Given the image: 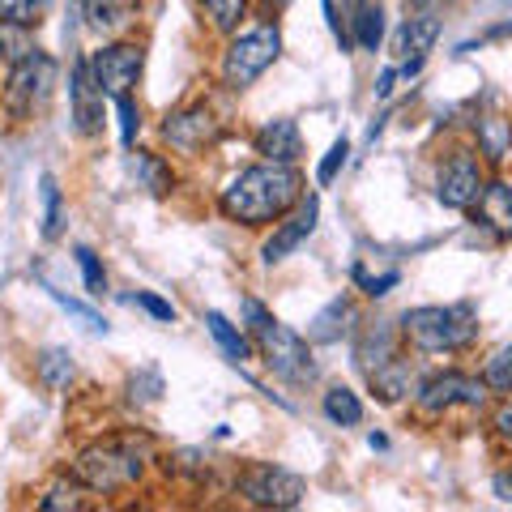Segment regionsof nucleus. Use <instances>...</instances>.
Masks as SVG:
<instances>
[{"mask_svg":"<svg viewBox=\"0 0 512 512\" xmlns=\"http://www.w3.org/2000/svg\"><path fill=\"white\" fill-rule=\"evenodd\" d=\"M299 192H303V180L295 167L286 163H256V167H244L235 180L222 188V214L231 222H244V227H265V222L282 218L291 205H299Z\"/></svg>","mask_w":512,"mask_h":512,"instance_id":"nucleus-1","label":"nucleus"},{"mask_svg":"<svg viewBox=\"0 0 512 512\" xmlns=\"http://www.w3.org/2000/svg\"><path fill=\"white\" fill-rule=\"evenodd\" d=\"M402 338L423 355H453L478 338L474 303H427L402 316Z\"/></svg>","mask_w":512,"mask_h":512,"instance_id":"nucleus-2","label":"nucleus"},{"mask_svg":"<svg viewBox=\"0 0 512 512\" xmlns=\"http://www.w3.org/2000/svg\"><path fill=\"white\" fill-rule=\"evenodd\" d=\"M244 316H248L252 342L261 346V355H265L269 367H274V376L295 380V384H303V380L316 376V363H312L308 342H303L295 329H286L261 299H244Z\"/></svg>","mask_w":512,"mask_h":512,"instance_id":"nucleus-3","label":"nucleus"},{"mask_svg":"<svg viewBox=\"0 0 512 512\" xmlns=\"http://www.w3.org/2000/svg\"><path fill=\"white\" fill-rule=\"evenodd\" d=\"M278 52H282L278 26L261 22L252 30H239V35L231 39V47H227V56H222V82H227L231 90H248L256 77L278 60Z\"/></svg>","mask_w":512,"mask_h":512,"instance_id":"nucleus-4","label":"nucleus"},{"mask_svg":"<svg viewBox=\"0 0 512 512\" xmlns=\"http://www.w3.org/2000/svg\"><path fill=\"white\" fill-rule=\"evenodd\" d=\"M141 470H146V461L133 444H94L73 466L77 483H86L90 491H124L137 483Z\"/></svg>","mask_w":512,"mask_h":512,"instance_id":"nucleus-5","label":"nucleus"},{"mask_svg":"<svg viewBox=\"0 0 512 512\" xmlns=\"http://www.w3.org/2000/svg\"><path fill=\"white\" fill-rule=\"evenodd\" d=\"M239 491H244V500L256 508H299L303 495H308V483L291 470L261 461V466H248L239 474Z\"/></svg>","mask_w":512,"mask_h":512,"instance_id":"nucleus-6","label":"nucleus"},{"mask_svg":"<svg viewBox=\"0 0 512 512\" xmlns=\"http://www.w3.org/2000/svg\"><path fill=\"white\" fill-rule=\"evenodd\" d=\"M52 82H56V64L47 60L43 52L26 56L22 64H13V73H9L5 107H9L18 120H30V116H35V111L47 103V94H52Z\"/></svg>","mask_w":512,"mask_h":512,"instance_id":"nucleus-7","label":"nucleus"},{"mask_svg":"<svg viewBox=\"0 0 512 512\" xmlns=\"http://www.w3.org/2000/svg\"><path fill=\"white\" fill-rule=\"evenodd\" d=\"M487 402V380L466 376V372H444V376H431L423 380L419 389V410L423 414H444L453 406H483Z\"/></svg>","mask_w":512,"mask_h":512,"instance_id":"nucleus-8","label":"nucleus"},{"mask_svg":"<svg viewBox=\"0 0 512 512\" xmlns=\"http://www.w3.org/2000/svg\"><path fill=\"white\" fill-rule=\"evenodd\" d=\"M483 167H478V158L457 150L448 163L440 167V180H436V197L440 205H448V210H474L478 197H483Z\"/></svg>","mask_w":512,"mask_h":512,"instance_id":"nucleus-9","label":"nucleus"},{"mask_svg":"<svg viewBox=\"0 0 512 512\" xmlns=\"http://www.w3.org/2000/svg\"><path fill=\"white\" fill-rule=\"evenodd\" d=\"M141 64H146V56H141V47H133V43H111V47H103V52L90 56L94 82H99L103 94H111V99L137 86Z\"/></svg>","mask_w":512,"mask_h":512,"instance_id":"nucleus-10","label":"nucleus"},{"mask_svg":"<svg viewBox=\"0 0 512 512\" xmlns=\"http://www.w3.org/2000/svg\"><path fill=\"white\" fill-rule=\"evenodd\" d=\"M163 137L171 141L175 150L197 154V150L210 146V141H218V120H214V111L205 103H192L184 111H171L167 124H163Z\"/></svg>","mask_w":512,"mask_h":512,"instance_id":"nucleus-11","label":"nucleus"},{"mask_svg":"<svg viewBox=\"0 0 512 512\" xmlns=\"http://www.w3.org/2000/svg\"><path fill=\"white\" fill-rule=\"evenodd\" d=\"M69 103H73V120L77 133H99L103 128V86L94 82L90 60H73V77H69Z\"/></svg>","mask_w":512,"mask_h":512,"instance_id":"nucleus-12","label":"nucleus"},{"mask_svg":"<svg viewBox=\"0 0 512 512\" xmlns=\"http://www.w3.org/2000/svg\"><path fill=\"white\" fill-rule=\"evenodd\" d=\"M316 218H320V201L316 197H308V201H299V210L286 218V222H278V231L265 239V248H261V261L265 265H278V261H286L303 239H308L312 231H316Z\"/></svg>","mask_w":512,"mask_h":512,"instance_id":"nucleus-13","label":"nucleus"},{"mask_svg":"<svg viewBox=\"0 0 512 512\" xmlns=\"http://www.w3.org/2000/svg\"><path fill=\"white\" fill-rule=\"evenodd\" d=\"M77 18H86V26L94 30V35H120V30H128L137 22V0H73Z\"/></svg>","mask_w":512,"mask_h":512,"instance_id":"nucleus-14","label":"nucleus"},{"mask_svg":"<svg viewBox=\"0 0 512 512\" xmlns=\"http://www.w3.org/2000/svg\"><path fill=\"white\" fill-rule=\"evenodd\" d=\"M440 18L436 13H414V18H406L402 26H397L393 35V56L397 60H427V52L436 47L440 39Z\"/></svg>","mask_w":512,"mask_h":512,"instance_id":"nucleus-15","label":"nucleus"},{"mask_svg":"<svg viewBox=\"0 0 512 512\" xmlns=\"http://www.w3.org/2000/svg\"><path fill=\"white\" fill-rule=\"evenodd\" d=\"M256 154H265L269 163L295 167V163H299V154H303L299 124H295V120H269L261 133H256Z\"/></svg>","mask_w":512,"mask_h":512,"instance_id":"nucleus-16","label":"nucleus"},{"mask_svg":"<svg viewBox=\"0 0 512 512\" xmlns=\"http://www.w3.org/2000/svg\"><path fill=\"white\" fill-rule=\"evenodd\" d=\"M478 218L487 222L495 235H512V184L508 180H491L478 197Z\"/></svg>","mask_w":512,"mask_h":512,"instance_id":"nucleus-17","label":"nucleus"},{"mask_svg":"<svg viewBox=\"0 0 512 512\" xmlns=\"http://www.w3.org/2000/svg\"><path fill=\"white\" fill-rule=\"evenodd\" d=\"M474 133H478V150L487 154V163H504V158L512 154V120L483 116L474 124Z\"/></svg>","mask_w":512,"mask_h":512,"instance_id":"nucleus-18","label":"nucleus"},{"mask_svg":"<svg viewBox=\"0 0 512 512\" xmlns=\"http://www.w3.org/2000/svg\"><path fill=\"white\" fill-rule=\"evenodd\" d=\"M359 363H363V372H367V376L380 372L384 363H393V329L384 325V320L367 325L363 342H359Z\"/></svg>","mask_w":512,"mask_h":512,"instance_id":"nucleus-19","label":"nucleus"},{"mask_svg":"<svg viewBox=\"0 0 512 512\" xmlns=\"http://www.w3.org/2000/svg\"><path fill=\"white\" fill-rule=\"evenodd\" d=\"M205 325H210V333H214V342L222 346V355H227L231 363H244L248 355H252V342L239 333L235 325L222 312H205Z\"/></svg>","mask_w":512,"mask_h":512,"instance_id":"nucleus-20","label":"nucleus"},{"mask_svg":"<svg viewBox=\"0 0 512 512\" xmlns=\"http://www.w3.org/2000/svg\"><path fill=\"white\" fill-rule=\"evenodd\" d=\"M325 419L329 423H338V427H355V423H363V402H359V393H350V389H329L325 393Z\"/></svg>","mask_w":512,"mask_h":512,"instance_id":"nucleus-21","label":"nucleus"},{"mask_svg":"<svg viewBox=\"0 0 512 512\" xmlns=\"http://www.w3.org/2000/svg\"><path fill=\"white\" fill-rule=\"evenodd\" d=\"M350 22H355V35H350V39H355L363 52H376L380 39H384V9L380 5H359Z\"/></svg>","mask_w":512,"mask_h":512,"instance_id":"nucleus-22","label":"nucleus"},{"mask_svg":"<svg viewBox=\"0 0 512 512\" xmlns=\"http://www.w3.org/2000/svg\"><path fill=\"white\" fill-rule=\"evenodd\" d=\"M39 380H43L52 393L69 389V380H73V359H69V350H43V355H39Z\"/></svg>","mask_w":512,"mask_h":512,"instance_id":"nucleus-23","label":"nucleus"},{"mask_svg":"<svg viewBox=\"0 0 512 512\" xmlns=\"http://www.w3.org/2000/svg\"><path fill=\"white\" fill-rule=\"evenodd\" d=\"M30 26H18V22H0V56H5L9 64H22L26 56H35L39 47H35V39L26 35Z\"/></svg>","mask_w":512,"mask_h":512,"instance_id":"nucleus-24","label":"nucleus"},{"mask_svg":"<svg viewBox=\"0 0 512 512\" xmlns=\"http://www.w3.org/2000/svg\"><path fill=\"white\" fill-rule=\"evenodd\" d=\"M43 239H60L64 231V205H60V184L56 175H43Z\"/></svg>","mask_w":512,"mask_h":512,"instance_id":"nucleus-25","label":"nucleus"},{"mask_svg":"<svg viewBox=\"0 0 512 512\" xmlns=\"http://www.w3.org/2000/svg\"><path fill=\"white\" fill-rule=\"evenodd\" d=\"M338 320H350V303H346V299H333L329 308H325V312H320V316L312 320L308 338H312V342H338V338H342Z\"/></svg>","mask_w":512,"mask_h":512,"instance_id":"nucleus-26","label":"nucleus"},{"mask_svg":"<svg viewBox=\"0 0 512 512\" xmlns=\"http://www.w3.org/2000/svg\"><path fill=\"white\" fill-rule=\"evenodd\" d=\"M47 9H52V0H0V22L39 26Z\"/></svg>","mask_w":512,"mask_h":512,"instance_id":"nucleus-27","label":"nucleus"},{"mask_svg":"<svg viewBox=\"0 0 512 512\" xmlns=\"http://www.w3.org/2000/svg\"><path fill=\"white\" fill-rule=\"evenodd\" d=\"M483 380H487V389L512 397V346H500V350H495V355L483 363Z\"/></svg>","mask_w":512,"mask_h":512,"instance_id":"nucleus-28","label":"nucleus"},{"mask_svg":"<svg viewBox=\"0 0 512 512\" xmlns=\"http://www.w3.org/2000/svg\"><path fill=\"white\" fill-rule=\"evenodd\" d=\"M201 9L222 35H231V30L239 26V18H244V0H201Z\"/></svg>","mask_w":512,"mask_h":512,"instance_id":"nucleus-29","label":"nucleus"},{"mask_svg":"<svg viewBox=\"0 0 512 512\" xmlns=\"http://www.w3.org/2000/svg\"><path fill=\"white\" fill-rule=\"evenodd\" d=\"M133 175H141V184H146L150 192H167L171 188V171L163 167V163H158V158L154 154H133Z\"/></svg>","mask_w":512,"mask_h":512,"instance_id":"nucleus-30","label":"nucleus"},{"mask_svg":"<svg viewBox=\"0 0 512 512\" xmlns=\"http://www.w3.org/2000/svg\"><path fill=\"white\" fill-rule=\"evenodd\" d=\"M346 158H350V141H346V137H338V141L329 146V154L320 158V167H316V184H333V180H338V171L346 167Z\"/></svg>","mask_w":512,"mask_h":512,"instance_id":"nucleus-31","label":"nucleus"},{"mask_svg":"<svg viewBox=\"0 0 512 512\" xmlns=\"http://www.w3.org/2000/svg\"><path fill=\"white\" fill-rule=\"evenodd\" d=\"M77 256V265H82V278H86V291L99 299V295H107V274H103V265H99V256H94L90 248H77L73 252Z\"/></svg>","mask_w":512,"mask_h":512,"instance_id":"nucleus-32","label":"nucleus"},{"mask_svg":"<svg viewBox=\"0 0 512 512\" xmlns=\"http://www.w3.org/2000/svg\"><path fill=\"white\" fill-rule=\"evenodd\" d=\"M43 291H47V295H52V299L60 303V308H64V312L82 316V320H86V329H94V333H107V320H103L99 312H94V308H86V303H77V299H69V295H64V291H56V286H43Z\"/></svg>","mask_w":512,"mask_h":512,"instance_id":"nucleus-33","label":"nucleus"},{"mask_svg":"<svg viewBox=\"0 0 512 512\" xmlns=\"http://www.w3.org/2000/svg\"><path fill=\"white\" fill-rule=\"evenodd\" d=\"M116 116H120V141L124 146H133L137 128H141V111H137V103L128 99V94H116Z\"/></svg>","mask_w":512,"mask_h":512,"instance_id":"nucleus-34","label":"nucleus"},{"mask_svg":"<svg viewBox=\"0 0 512 512\" xmlns=\"http://www.w3.org/2000/svg\"><path fill=\"white\" fill-rule=\"evenodd\" d=\"M355 282H359V286H363V291L372 295V299H380V295H389L393 286L402 282V274H397V269H389V274H376V278H372L363 265H355Z\"/></svg>","mask_w":512,"mask_h":512,"instance_id":"nucleus-35","label":"nucleus"},{"mask_svg":"<svg viewBox=\"0 0 512 512\" xmlns=\"http://www.w3.org/2000/svg\"><path fill=\"white\" fill-rule=\"evenodd\" d=\"M39 508H43V512H64V508L77 512V508H86V500L77 495V487H52V491H47L43 500H39Z\"/></svg>","mask_w":512,"mask_h":512,"instance_id":"nucleus-36","label":"nucleus"},{"mask_svg":"<svg viewBox=\"0 0 512 512\" xmlns=\"http://www.w3.org/2000/svg\"><path fill=\"white\" fill-rule=\"evenodd\" d=\"M128 303H137V308H146L154 320H175V308L167 299H158V295H150V291H141V295H128Z\"/></svg>","mask_w":512,"mask_h":512,"instance_id":"nucleus-37","label":"nucleus"},{"mask_svg":"<svg viewBox=\"0 0 512 512\" xmlns=\"http://www.w3.org/2000/svg\"><path fill=\"white\" fill-rule=\"evenodd\" d=\"M495 431H500V440L512 444V402H504L500 410H495Z\"/></svg>","mask_w":512,"mask_h":512,"instance_id":"nucleus-38","label":"nucleus"},{"mask_svg":"<svg viewBox=\"0 0 512 512\" xmlns=\"http://www.w3.org/2000/svg\"><path fill=\"white\" fill-rule=\"evenodd\" d=\"M495 495H500V500L504 504H512V470H500V474H495Z\"/></svg>","mask_w":512,"mask_h":512,"instance_id":"nucleus-39","label":"nucleus"},{"mask_svg":"<svg viewBox=\"0 0 512 512\" xmlns=\"http://www.w3.org/2000/svg\"><path fill=\"white\" fill-rule=\"evenodd\" d=\"M393 82H397V69H384L380 82H376V99H389L393 94Z\"/></svg>","mask_w":512,"mask_h":512,"instance_id":"nucleus-40","label":"nucleus"},{"mask_svg":"<svg viewBox=\"0 0 512 512\" xmlns=\"http://www.w3.org/2000/svg\"><path fill=\"white\" fill-rule=\"evenodd\" d=\"M406 5H410L414 13H436V9L444 5V0H406Z\"/></svg>","mask_w":512,"mask_h":512,"instance_id":"nucleus-41","label":"nucleus"},{"mask_svg":"<svg viewBox=\"0 0 512 512\" xmlns=\"http://www.w3.org/2000/svg\"><path fill=\"white\" fill-rule=\"evenodd\" d=\"M261 5H286V0H261Z\"/></svg>","mask_w":512,"mask_h":512,"instance_id":"nucleus-42","label":"nucleus"}]
</instances>
